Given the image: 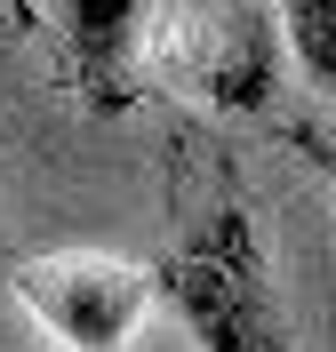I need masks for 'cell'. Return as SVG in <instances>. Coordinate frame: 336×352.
Here are the masks:
<instances>
[{
    "mask_svg": "<svg viewBox=\"0 0 336 352\" xmlns=\"http://www.w3.org/2000/svg\"><path fill=\"white\" fill-rule=\"evenodd\" d=\"M160 296L184 312V329L208 352H296L280 320V288H272V256L240 200H216L177 241V256L160 264Z\"/></svg>",
    "mask_w": 336,
    "mask_h": 352,
    "instance_id": "cell-1",
    "label": "cell"
},
{
    "mask_svg": "<svg viewBox=\"0 0 336 352\" xmlns=\"http://www.w3.org/2000/svg\"><path fill=\"white\" fill-rule=\"evenodd\" d=\"M144 56L216 112H265L280 88V24L256 0H168L144 24Z\"/></svg>",
    "mask_w": 336,
    "mask_h": 352,
    "instance_id": "cell-2",
    "label": "cell"
},
{
    "mask_svg": "<svg viewBox=\"0 0 336 352\" xmlns=\"http://www.w3.org/2000/svg\"><path fill=\"white\" fill-rule=\"evenodd\" d=\"M8 296L65 352H120L144 305L160 296V272L112 248H41V256L8 264Z\"/></svg>",
    "mask_w": 336,
    "mask_h": 352,
    "instance_id": "cell-3",
    "label": "cell"
},
{
    "mask_svg": "<svg viewBox=\"0 0 336 352\" xmlns=\"http://www.w3.org/2000/svg\"><path fill=\"white\" fill-rule=\"evenodd\" d=\"M153 0H65V48L72 80L96 112H120L136 96V56H144Z\"/></svg>",
    "mask_w": 336,
    "mask_h": 352,
    "instance_id": "cell-4",
    "label": "cell"
},
{
    "mask_svg": "<svg viewBox=\"0 0 336 352\" xmlns=\"http://www.w3.org/2000/svg\"><path fill=\"white\" fill-rule=\"evenodd\" d=\"M272 24H280L289 56L304 65V80L336 104V0H272Z\"/></svg>",
    "mask_w": 336,
    "mask_h": 352,
    "instance_id": "cell-5",
    "label": "cell"
},
{
    "mask_svg": "<svg viewBox=\"0 0 336 352\" xmlns=\"http://www.w3.org/2000/svg\"><path fill=\"white\" fill-rule=\"evenodd\" d=\"M296 153L313 160V168L328 176V192H336V144H328V136H313V129H296Z\"/></svg>",
    "mask_w": 336,
    "mask_h": 352,
    "instance_id": "cell-6",
    "label": "cell"
}]
</instances>
